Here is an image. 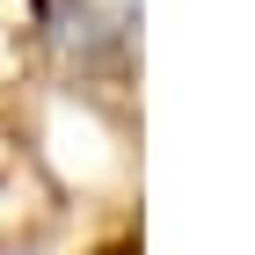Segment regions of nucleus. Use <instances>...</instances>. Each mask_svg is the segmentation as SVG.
<instances>
[{
    "instance_id": "obj_1",
    "label": "nucleus",
    "mask_w": 255,
    "mask_h": 255,
    "mask_svg": "<svg viewBox=\"0 0 255 255\" xmlns=\"http://www.w3.org/2000/svg\"><path fill=\"white\" fill-rule=\"evenodd\" d=\"M66 22H80V29H102V37H117L124 22H131V0H66Z\"/></svg>"
}]
</instances>
